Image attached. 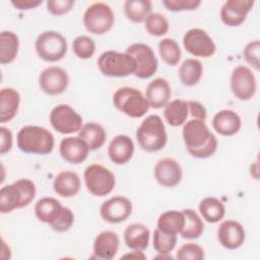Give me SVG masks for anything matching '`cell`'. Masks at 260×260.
Listing matches in <instances>:
<instances>
[{
    "mask_svg": "<svg viewBox=\"0 0 260 260\" xmlns=\"http://www.w3.org/2000/svg\"><path fill=\"white\" fill-rule=\"evenodd\" d=\"M139 146L146 152H156L162 149L168 141L166 126L157 115L147 116L136 130Z\"/></svg>",
    "mask_w": 260,
    "mask_h": 260,
    "instance_id": "277c9868",
    "label": "cell"
},
{
    "mask_svg": "<svg viewBox=\"0 0 260 260\" xmlns=\"http://www.w3.org/2000/svg\"><path fill=\"white\" fill-rule=\"evenodd\" d=\"M78 136L85 141L89 150H95L104 145L107 138V132L101 124L89 122L83 124L78 132Z\"/></svg>",
    "mask_w": 260,
    "mask_h": 260,
    "instance_id": "f546056e",
    "label": "cell"
},
{
    "mask_svg": "<svg viewBox=\"0 0 260 260\" xmlns=\"http://www.w3.org/2000/svg\"><path fill=\"white\" fill-rule=\"evenodd\" d=\"M16 143L22 152L44 155L53 151L55 138L45 127L27 125L18 131Z\"/></svg>",
    "mask_w": 260,
    "mask_h": 260,
    "instance_id": "7a4b0ae2",
    "label": "cell"
},
{
    "mask_svg": "<svg viewBox=\"0 0 260 260\" xmlns=\"http://www.w3.org/2000/svg\"><path fill=\"white\" fill-rule=\"evenodd\" d=\"M245 239V229L239 221L228 219L222 221L217 229V240L228 250L240 248L244 244Z\"/></svg>",
    "mask_w": 260,
    "mask_h": 260,
    "instance_id": "ac0fdd59",
    "label": "cell"
},
{
    "mask_svg": "<svg viewBox=\"0 0 260 260\" xmlns=\"http://www.w3.org/2000/svg\"><path fill=\"white\" fill-rule=\"evenodd\" d=\"M153 248L158 254H170L177 244V236L164 233L158 229L153 232Z\"/></svg>",
    "mask_w": 260,
    "mask_h": 260,
    "instance_id": "74e56055",
    "label": "cell"
},
{
    "mask_svg": "<svg viewBox=\"0 0 260 260\" xmlns=\"http://www.w3.org/2000/svg\"><path fill=\"white\" fill-rule=\"evenodd\" d=\"M133 140L124 134L115 136L108 146V155L116 165L127 164L134 154Z\"/></svg>",
    "mask_w": 260,
    "mask_h": 260,
    "instance_id": "44dd1931",
    "label": "cell"
},
{
    "mask_svg": "<svg viewBox=\"0 0 260 260\" xmlns=\"http://www.w3.org/2000/svg\"><path fill=\"white\" fill-rule=\"evenodd\" d=\"M59 151L65 161L79 165L87 158L89 147L79 136H68L61 140Z\"/></svg>",
    "mask_w": 260,
    "mask_h": 260,
    "instance_id": "d6986e66",
    "label": "cell"
},
{
    "mask_svg": "<svg viewBox=\"0 0 260 260\" xmlns=\"http://www.w3.org/2000/svg\"><path fill=\"white\" fill-rule=\"evenodd\" d=\"M158 52L162 61L170 66L177 65L181 60V49L174 39L165 38L159 41Z\"/></svg>",
    "mask_w": 260,
    "mask_h": 260,
    "instance_id": "d590c367",
    "label": "cell"
},
{
    "mask_svg": "<svg viewBox=\"0 0 260 260\" xmlns=\"http://www.w3.org/2000/svg\"><path fill=\"white\" fill-rule=\"evenodd\" d=\"M136 62L134 75L140 79L150 78L157 70V59L150 46L143 43H134L126 49Z\"/></svg>",
    "mask_w": 260,
    "mask_h": 260,
    "instance_id": "8fae6325",
    "label": "cell"
},
{
    "mask_svg": "<svg viewBox=\"0 0 260 260\" xmlns=\"http://www.w3.org/2000/svg\"><path fill=\"white\" fill-rule=\"evenodd\" d=\"M203 74L202 63L195 58H188L182 62L179 68V79L185 86H194L199 82Z\"/></svg>",
    "mask_w": 260,
    "mask_h": 260,
    "instance_id": "1f68e13d",
    "label": "cell"
},
{
    "mask_svg": "<svg viewBox=\"0 0 260 260\" xmlns=\"http://www.w3.org/2000/svg\"><path fill=\"white\" fill-rule=\"evenodd\" d=\"M254 4L253 0H228L221 6L220 19L228 26H239L246 20Z\"/></svg>",
    "mask_w": 260,
    "mask_h": 260,
    "instance_id": "e0dca14e",
    "label": "cell"
},
{
    "mask_svg": "<svg viewBox=\"0 0 260 260\" xmlns=\"http://www.w3.org/2000/svg\"><path fill=\"white\" fill-rule=\"evenodd\" d=\"M68 84V74L66 70L59 66H49L40 73L39 86L49 95L63 93L67 89Z\"/></svg>",
    "mask_w": 260,
    "mask_h": 260,
    "instance_id": "5bb4252c",
    "label": "cell"
},
{
    "mask_svg": "<svg viewBox=\"0 0 260 260\" xmlns=\"http://www.w3.org/2000/svg\"><path fill=\"white\" fill-rule=\"evenodd\" d=\"M189 116L187 101L176 99L169 102L164 109V117L169 125L179 127L184 125Z\"/></svg>",
    "mask_w": 260,
    "mask_h": 260,
    "instance_id": "f1b7e54d",
    "label": "cell"
},
{
    "mask_svg": "<svg viewBox=\"0 0 260 260\" xmlns=\"http://www.w3.org/2000/svg\"><path fill=\"white\" fill-rule=\"evenodd\" d=\"M119 236L113 231L101 232L93 241V254L99 259L111 260L118 253Z\"/></svg>",
    "mask_w": 260,
    "mask_h": 260,
    "instance_id": "7402d4cb",
    "label": "cell"
},
{
    "mask_svg": "<svg viewBox=\"0 0 260 260\" xmlns=\"http://www.w3.org/2000/svg\"><path fill=\"white\" fill-rule=\"evenodd\" d=\"M36 193V185L29 179H19L2 187L0 190V212L9 213L29 205L35 199Z\"/></svg>",
    "mask_w": 260,
    "mask_h": 260,
    "instance_id": "3957f363",
    "label": "cell"
},
{
    "mask_svg": "<svg viewBox=\"0 0 260 260\" xmlns=\"http://www.w3.org/2000/svg\"><path fill=\"white\" fill-rule=\"evenodd\" d=\"M176 258L180 260H202L204 259V250L196 243H186L178 249Z\"/></svg>",
    "mask_w": 260,
    "mask_h": 260,
    "instance_id": "ab89813d",
    "label": "cell"
},
{
    "mask_svg": "<svg viewBox=\"0 0 260 260\" xmlns=\"http://www.w3.org/2000/svg\"><path fill=\"white\" fill-rule=\"evenodd\" d=\"M152 3L149 0H126L124 3V12L126 17L135 23L145 20L151 13Z\"/></svg>",
    "mask_w": 260,
    "mask_h": 260,
    "instance_id": "836d02e7",
    "label": "cell"
},
{
    "mask_svg": "<svg viewBox=\"0 0 260 260\" xmlns=\"http://www.w3.org/2000/svg\"><path fill=\"white\" fill-rule=\"evenodd\" d=\"M100 71L108 77H126L136 71L135 59L128 53L113 50L102 53L98 59Z\"/></svg>",
    "mask_w": 260,
    "mask_h": 260,
    "instance_id": "8992f818",
    "label": "cell"
},
{
    "mask_svg": "<svg viewBox=\"0 0 260 260\" xmlns=\"http://www.w3.org/2000/svg\"><path fill=\"white\" fill-rule=\"evenodd\" d=\"M20 94L13 87H4L0 90V122L11 121L18 112Z\"/></svg>",
    "mask_w": 260,
    "mask_h": 260,
    "instance_id": "484cf974",
    "label": "cell"
},
{
    "mask_svg": "<svg viewBox=\"0 0 260 260\" xmlns=\"http://www.w3.org/2000/svg\"><path fill=\"white\" fill-rule=\"evenodd\" d=\"M74 0H49L47 1V10L55 16L68 13L74 6Z\"/></svg>",
    "mask_w": 260,
    "mask_h": 260,
    "instance_id": "ee69618b",
    "label": "cell"
},
{
    "mask_svg": "<svg viewBox=\"0 0 260 260\" xmlns=\"http://www.w3.org/2000/svg\"><path fill=\"white\" fill-rule=\"evenodd\" d=\"M13 144V137L11 131L4 127H0V154H4L11 150Z\"/></svg>",
    "mask_w": 260,
    "mask_h": 260,
    "instance_id": "f6af8a7d",
    "label": "cell"
},
{
    "mask_svg": "<svg viewBox=\"0 0 260 260\" xmlns=\"http://www.w3.org/2000/svg\"><path fill=\"white\" fill-rule=\"evenodd\" d=\"M83 179L88 192L98 197L110 194L116 185L114 174L108 168L99 164L89 165L84 170Z\"/></svg>",
    "mask_w": 260,
    "mask_h": 260,
    "instance_id": "9c48e42d",
    "label": "cell"
},
{
    "mask_svg": "<svg viewBox=\"0 0 260 260\" xmlns=\"http://www.w3.org/2000/svg\"><path fill=\"white\" fill-rule=\"evenodd\" d=\"M18 36L10 30H3L0 34V63L2 65L13 62L18 54Z\"/></svg>",
    "mask_w": 260,
    "mask_h": 260,
    "instance_id": "4dcf8cb0",
    "label": "cell"
},
{
    "mask_svg": "<svg viewBox=\"0 0 260 260\" xmlns=\"http://www.w3.org/2000/svg\"><path fill=\"white\" fill-rule=\"evenodd\" d=\"M146 31L153 37H162L169 30L167 17L159 12H151L144 20Z\"/></svg>",
    "mask_w": 260,
    "mask_h": 260,
    "instance_id": "8d00e7d4",
    "label": "cell"
},
{
    "mask_svg": "<svg viewBox=\"0 0 260 260\" xmlns=\"http://www.w3.org/2000/svg\"><path fill=\"white\" fill-rule=\"evenodd\" d=\"M243 56H244L245 61L249 65H251L256 70H259L260 69V60H259L260 42H259V40L249 42L243 50Z\"/></svg>",
    "mask_w": 260,
    "mask_h": 260,
    "instance_id": "60d3db41",
    "label": "cell"
},
{
    "mask_svg": "<svg viewBox=\"0 0 260 260\" xmlns=\"http://www.w3.org/2000/svg\"><path fill=\"white\" fill-rule=\"evenodd\" d=\"M182 136L189 154L196 158H207L217 149V138L205 121L191 119L185 122Z\"/></svg>",
    "mask_w": 260,
    "mask_h": 260,
    "instance_id": "6da1fadb",
    "label": "cell"
},
{
    "mask_svg": "<svg viewBox=\"0 0 260 260\" xmlns=\"http://www.w3.org/2000/svg\"><path fill=\"white\" fill-rule=\"evenodd\" d=\"M153 175L156 182L167 188L177 186L183 176L181 165L172 157H162L158 159L153 169Z\"/></svg>",
    "mask_w": 260,
    "mask_h": 260,
    "instance_id": "2e32d148",
    "label": "cell"
},
{
    "mask_svg": "<svg viewBox=\"0 0 260 260\" xmlns=\"http://www.w3.org/2000/svg\"><path fill=\"white\" fill-rule=\"evenodd\" d=\"M81 187L79 176L73 171H62L54 179V192L64 198L75 196Z\"/></svg>",
    "mask_w": 260,
    "mask_h": 260,
    "instance_id": "cb8c5ba5",
    "label": "cell"
},
{
    "mask_svg": "<svg viewBox=\"0 0 260 260\" xmlns=\"http://www.w3.org/2000/svg\"><path fill=\"white\" fill-rule=\"evenodd\" d=\"M43 3L42 0H12L11 4L19 10H29L37 8Z\"/></svg>",
    "mask_w": 260,
    "mask_h": 260,
    "instance_id": "7dc6e473",
    "label": "cell"
},
{
    "mask_svg": "<svg viewBox=\"0 0 260 260\" xmlns=\"http://www.w3.org/2000/svg\"><path fill=\"white\" fill-rule=\"evenodd\" d=\"M185 225V215L183 210H168L162 212L158 218L156 223V229L159 231L171 234V235H179Z\"/></svg>",
    "mask_w": 260,
    "mask_h": 260,
    "instance_id": "83f0119b",
    "label": "cell"
},
{
    "mask_svg": "<svg viewBox=\"0 0 260 260\" xmlns=\"http://www.w3.org/2000/svg\"><path fill=\"white\" fill-rule=\"evenodd\" d=\"M51 126L61 134L79 132L83 126L82 117L69 105L61 104L52 109L50 113Z\"/></svg>",
    "mask_w": 260,
    "mask_h": 260,
    "instance_id": "30bf717a",
    "label": "cell"
},
{
    "mask_svg": "<svg viewBox=\"0 0 260 260\" xmlns=\"http://www.w3.org/2000/svg\"><path fill=\"white\" fill-rule=\"evenodd\" d=\"M72 50L82 60L91 58L95 52V43L88 36H78L72 42Z\"/></svg>",
    "mask_w": 260,
    "mask_h": 260,
    "instance_id": "f35d334b",
    "label": "cell"
},
{
    "mask_svg": "<svg viewBox=\"0 0 260 260\" xmlns=\"http://www.w3.org/2000/svg\"><path fill=\"white\" fill-rule=\"evenodd\" d=\"M73 223H74V214L72 210L68 207H63L58 218L53 223H51L50 226L52 228L53 231L57 233H65L68 230H70Z\"/></svg>",
    "mask_w": 260,
    "mask_h": 260,
    "instance_id": "b9f144b4",
    "label": "cell"
},
{
    "mask_svg": "<svg viewBox=\"0 0 260 260\" xmlns=\"http://www.w3.org/2000/svg\"><path fill=\"white\" fill-rule=\"evenodd\" d=\"M35 48L38 56L46 62H57L67 53V41L63 35L56 30H46L36 40Z\"/></svg>",
    "mask_w": 260,
    "mask_h": 260,
    "instance_id": "52a82bcc",
    "label": "cell"
},
{
    "mask_svg": "<svg viewBox=\"0 0 260 260\" xmlns=\"http://www.w3.org/2000/svg\"><path fill=\"white\" fill-rule=\"evenodd\" d=\"M122 258H135V259H145V255L142 253V251H136L133 250L131 253L126 254L124 256H122Z\"/></svg>",
    "mask_w": 260,
    "mask_h": 260,
    "instance_id": "c3c4849f",
    "label": "cell"
},
{
    "mask_svg": "<svg viewBox=\"0 0 260 260\" xmlns=\"http://www.w3.org/2000/svg\"><path fill=\"white\" fill-rule=\"evenodd\" d=\"M189 114L192 116V119H198L205 121L207 118V112L205 107L197 101H187Z\"/></svg>",
    "mask_w": 260,
    "mask_h": 260,
    "instance_id": "bcb514c9",
    "label": "cell"
},
{
    "mask_svg": "<svg viewBox=\"0 0 260 260\" xmlns=\"http://www.w3.org/2000/svg\"><path fill=\"white\" fill-rule=\"evenodd\" d=\"M172 89L167 79L156 77L151 80L145 89V98L153 109H161L170 102Z\"/></svg>",
    "mask_w": 260,
    "mask_h": 260,
    "instance_id": "ffe728a7",
    "label": "cell"
},
{
    "mask_svg": "<svg viewBox=\"0 0 260 260\" xmlns=\"http://www.w3.org/2000/svg\"><path fill=\"white\" fill-rule=\"evenodd\" d=\"M162 5L170 11H190L201 5L200 0H164Z\"/></svg>",
    "mask_w": 260,
    "mask_h": 260,
    "instance_id": "7bdbcfd3",
    "label": "cell"
},
{
    "mask_svg": "<svg viewBox=\"0 0 260 260\" xmlns=\"http://www.w3.org/2000/svg\"><path fill=\"white\" fill-rule=\"evenodd\" d=\"M231 89L240 101H249L257 89V82L252 70L244 65L234 68L231 75Z\"/></svg>",
    "mask_w": 260,
    "mask_h": 260,
    "instance_id": "4fadbf2b",
    "label": "cell"
},
{
    "mask_svg": "<svg viewBox=\"0 0 260 260\" xmlns=\"http://www.w3.org/2000/svg\"><path fill=\"white\" fill-rule=\"evenodd\" d=\"M212 127L216 133L222 136H233L240 131L242 120L235 111L224 109L213 116Z\"/></svg>",
    "mask_w": 260,
    "mask_h": 260,
    "instance_id": "603a6c76",
    "label": "cell"
},
{
    "mask_svg": "<svg viewBox=\"0 0 260 260\" xmlns=\"http://www.w3.org/2000/svg\"><path fill=\"white\" fill-rule=\"evenodd\" d=\"M83 24L92 35H104L114 25L115 15L111 6L105 2L90 4L83 13Z\"/></svg>",
    "mask_w": 260,
    "mask_h": 260,
    "instance_id": "ba28073f",
    "label": "cell"
},
{
    "mask_svg": "<svg viewBox=\"0 0 260 260\" xmlns=\"http://www.w3.org/2000/svg\"><path fill=\"white\" fill-rule=\"evenodd\" d=\"M149 238L150 232L143 223H131L124 231V242L131 250L144 251L148 247Z\"/></svg>",
    "mask_w": 260,
    "mask_h": 260,
    "instance_id": "d4e9b609",
    "label": "cell"
},
{
    "mask_svg": "<svg viewBox=\"0 0 260 260\" xmlns=\"http://www.w3.org/2000/svg\"><path fill=\"white\" fill-rule=\"evenodd\" d=\"M132 209V202L127 197L114 196L101 205L100 214L109 223H120L131 215Z\"/></svg>",
    "mask_w": 260,
    "mask_h": 260,
    "instance_id": "9a60e30c",
    "label": "cell"
},
{
    "mask_svg": "<svg viewBox=\"0 0 260 260\" xmlns=\"http://www.w3.org/2000/svg\"><path fill=\"white\" fill-rule=\"evenodd\" d=\"M251 176H253L256 180L259 178V167H258V160H256L253 165H251Z\"/></svg>",
    "mask_w": 260,
    "mask_h": 260,
    "instance_id": "681fc988",
    "label": "cell"
},
{
    "mask_svg": "<svg viewBox=\"0 0 260 260\" xmlns=\"http://www.w3.org/2000/svg\"><path fill=\"white\" fill-rule=\"evenodd\" d=\"M113 104L118 111L134 119L143 117L150 108L145 95L130 86L118 88L113 94Z\"/></svg>",
    "mask_w": 260,
    "mask_h": 260,
    "instance_id": "5b68a950",
    "label": "cell"
},
{
    "mask_svg": "<svg viewBox=\"0 0 260 260\" xmlns=\"http://www.w3.org/2000/svg\"><path fill=\"white\" fill-rule=\"evenodd\" d=\"M198 208L202 218L209 223L218 222L225 214L223 203L215 197H205L200 201Z\"/></svg>",
    "mask_w": 260,
    "mask_h": 260,
    "instance_id": "d6a6232c",
    "label": "cell"
},
{
    "mask_svg": "<svg viewBox=\"0 0 260 260\" xmlns=\"http://www.w3.org/2000/svg\"><path fill=\"white\" fill-rule=\"evenodd\" d=\"M1 251H2V253H1V257L4 255V253H6V251H10V248L8 247V245L6 244V242H5L4 240H2V248H1ZM10 256H11V253H10V252H8V255H7V256H4V257H3V259H9V258H10Z\"/></svg>",
    "mask_w": 260,
    "mask_h": 260,
    "instance_id": "f907efd6",
    "label": "cell"
},
{
    "mask_svg": "<svg viewBox=\"0 0 260 260\" xmlns=\"http://www.w3.org/2000/svg\"><path fill=\"white\" fill-rule=\"evenodd\" d=\"M64 206L53 197H43L35 204V214L37 218L45 223H53L60 215Z\"/></svg>",
    "mask_w": 260,
    "mask_h": 260,
    "instance_id": "4316f807",
    "label": "cell"
},
{
    "mask_svg": "<svg viewBox=\"0 0 260 260\" xmlns=\"http://www.w3.org/2000/svg\"><path fill=\"white\" fill-rule=\"evenodd\" d=\"M185 215V225L181 232V237L184 239H197L204 231V223L198 213L191 209H183Z\"/></svg>",
    "mask_w": 260,
    "mask_h": 260,
    "instance_id": "e575fe53",
    "label": "cell"
},
{
    "mask_svg": "<svg viewBox=\"0 0 260 260\" xmlns=\"http://www.w3.org/2000/svg\"><path fill=\"white\" fill-rule=\"evenodd\" d=\"M183 46L185 50L194 57L208 58L215 51L216 46L209 35L201 28H191L183 37Z\"/></svg>",
    "mask_w": 260,
    "mask_h": 260,
    "instance_id": "7c38bea8",
    "label": "cell"
}]
</instances>
